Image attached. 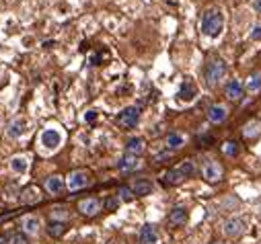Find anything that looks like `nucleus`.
<instances>
[{"instance_id": "nucleus-14", "label": "nucleus", "mask_w": 261, "mask_h": 244, "mask_svg": "<svg viewBox=\"0 0 261 244\" xmlns=\"http://www.w3.org/2000/svg\"><path fill=\"white\" fill-rule=\"evenodd\" d=\"M161 240V234H159V228L154 224H144L140 228V242L142 244H159Z\"/></svg>"}, {"instance_id": "nucleus-38", "label": "nucleus", "mask_w": 261, "mask_h": 244, "mask_svg": "<svg viewBox=\"0 0 261 244\" xmlns=\"http://www.w3.org/2000/svg\"><path fill=\"white\" fill-rule=\"evenodd\" d=\"M216 244H224V242H216Z\"/></svg>"}, {"instance_id": "nucleus-5", "label": "nucleus", "mask_w": 261, "mask_h": 244, "mask_svg": "<svg viewBox=\"0 0 261 244\" xmlns=\"http://www.w3.org/2000/svg\"><path fill=\"white\" fill-rule=\"evenodd\" d=\"M115 121H117V126L123 128V130H132V128H136V124L140 121V107H136V105L125 107L123 111H119V115H117Z\"/></svg>"}, {"instance_id": "nucleus-23", "label": "nucleus", "mask_w": 261, "mask_h": 244, "mask_svg": "<svg viewBox=\"0 0 261 244\" xmlns=\"http://www.w3.org/2000/svg\"><path fill=\"white\" fill-rule=\"evenodd\" d=\"M261 134V121L259 119H251V121H247V124L243 126V136L245 138H257Z\"/></svg>"}, {"instance_id": "nucleus-36", "label": "nucleus", "mask_w": 261, "mask_h": 244, "mask_svg": "<svg viewBox=\"0 0 261 244\" xmlns=\"http://www.w3.org/2000/svg\"><path fill=\"white\" fill-rule=\"evenodd\" d=\"M0 244H11V238L9 236H0Z\"/></svg>"}, {"instance_id": "nucleus-11", "label": "nucleus", "mask_w": 261, "mask_h": 244, "mask_svg": "<svg viewBox=\"0 0 261 244\" xmlns=\"http://www.w3.org/2000/svg\"><path fill=\"white\" fill-rule=\"evenodd\" d=\"M9 170H11L15 176L27 174V170H29V156H27V154H15V156L9 160Z\"/></svg>"}, {"instance_id": "nucleus-31", "label": "nucleus", "mask_w": 261, "mask_h": 244, "mask_svg": "<svg viewBox=\"0 0 261 244\" xmlns=\"http://www.w3.org/2000/svg\"><path fill=\"white\" fill-rule=\"evenodd\" d=\"M9 238H11V244H29V236L23 232H15Z\"/></svg>"}, {"instance_id": "nucleus-28", "label": "nucleus", "mask_w": 261, "mask_h": 244, "mask_svg": "<svg viewBox=\"0 0 261 244\" xmlns=\"http://www.w3.org/2000/svg\"><path fill=\"white\" fill-rule=\"evenodd\" d=\"M117 197L121 199V203H129V201H134V199H136V193L132 191V187H119Z\"/></svg>"}, {"instance_id": "nucleus-34", "label": "nucleus", "mask_w": 261, "mask_h": 244, "mask_svg": "<svg viewBox=\"0 0 261 244\" xmlns=\"http://www.w3.org/2000/svg\"><path fill=\"white\" fill-rule=\"evenodd\" d=\"M95 119H97V111H95V109H91V111L85 113V121H89V124H93Z\"/></svg>"}, {"instance_id": "nucleus-2", "label": "nucleus", "mask_w": 261, "mask_h": 244, "mask_svg": "<svg viewBox=\"0 0 261 244\" xmlns=\"http://www.w3.org/2000/svg\"><path fill=\"white\" fill-rule=\"evenodd\" d=\"M64 144V132L58 124H47L39 134V146L43 152H56Z\"/></svg>"}, {"instance_id": "nucleus-19", "label": "nucleus", "mask_w": 261, "mask_h": 244, "mask_svg": "<svg viewBox=\"0 0 261 244\" xmlns=\"http://www.w3.org/2000/svg\"><path fill=\"white\" fill-rule=\"evenodd\" d=\"M152 182L148 180V178H136L134 180V185H132V191L136 193V197H146V195H150L152 193Z\"/></svg>"}, {"instance_id": "nucleus-37", "label": "nucleus", "mask_w": 261, "mask_h": 244, "mask_svg": "<svg viewBox=\"0 0 261 244\" xmlns=\"http://www.w3.org/2000/svg\"><path fill=\"white\" fill-rule=\"evenodd\" d=\"M259 214H261V203H259Z\"/></svg>"}, {"instance_id": "nucleus-40", "label": "nucleus", "mask_w": 261, "mask_h": 244, "mask_svg": "<svg viewBox=\"0 0 261 244\" xmlns=\"http://www.w3.org/2000/svg\"><path fill=\"white\" fill-rule=\"evenodd\" d=\"M167 244H169V242H167Z\"/></svg>"}, {"instance_id": "nucleus-4", "label": "nucleus", "mask_w": 261, "mask_h": 244, "mask_svg": "<svg viewBox=\"0 0 261 244\" xmlns=\"http://www.w3.org/2000/svg\"><path fill=\"white\" fill-rule=\"evenodd\" d=\"M224 76H226V64L222 62L220 57L208 62V66H206V82H208V86L220 84L224 80Z\"/></svg>"}, {"instance_id": "nucleus-3", "label": "nucleus", "mask_w": 261, "mask_h": 244, "mask_svg": "<svg viewBox=\"0 0 261 244\" xmlns=\"http://www.w3.org/2000/svg\"><path fill=\"white\" fill-rule=\"evenodd\" d=\"M91 185V172L85 170V168H79V170H72L68 176H66V191L74 193V191H81L85 187Z\"/></svg>"}, {"instance_id": "nucleus-9", "label": "nucleus", "mask_w": 261, "mask_h": 244, "mask_svg": "<svg viewBox=\"0 0 261 244\" xmlns=\"http://www.w3.org/2000/svg\"><path fill=\"white\" fill-rule=\"evenodd\" d=\"M202 174L208 182H220L222 180V174H224V168L220 162L216 160H208L204 166H202Z\"/></svg>"}, {"instance_id": "nucleus-7", "label": "nucleus", "mask_w": 261, "mask_h": 244, "mask_svg": "<svg viewBox=\"0 0 261 244\" xmlns=\"http://www.w3.org/2000/svg\"><path fill=\"white\" fill-rule=\"evenodd\" d=\"M41 230H43V222H41L39 216H35V214H27V216L21 218V232H23V234L35 238V236L41 234Z\"/></svg>"}, {"instance_id": "nucleus-18", "label": "nucleus", "mask_w": 261, "mask_h": 244, "mask_svg": "<svg viewBox=\"0 0 261 244\" xmlns=\"http://www.w3.org/2000/svg\"><path fill=\"white\" fill-rule=\"evenodd\" d=\"M146 150V140L140 138V136H134V138H129L127 144H125V152L127 154H134V156H142Z\"/></svg>"}, {"instance_id": "nucleus-17", "label": "nucleus", "mask_w": 261, "mask_h": 244, "mask_svg": "<svg viewBox=\"0 0 261 244\" xmlns=\"http://www.w3.org/2000/svg\"><path fill=\"white\" fill-rule=\"evenodd\" d=\"M187 220H189V211L183 205H177L169 211V224H173V226H185Z\"/></svg>"}, {"instance_id": "nucleus-10", "label": "nucleus", "mask_w": 261, "mask_h": 244, "mask_svg": "<svg viewBox=\"0 0 261 244\" xmlns=\"http://www.w3.org/2000/svg\"><path fill=\"white\" fill-rule=\"evenodd\" d=\"M101 209H103V203L97 197H87V199H81L79 201V211L85 218H95V216L101 214Z\"/></svg>"}, {"instance_id": "nucleus-25", "label": "nucleus", "mask_w": 261, "mask_h": 244, "mask_svg": "<svg viewBox=\"0 0 261 244\" xmlns=\"http://www.w3.org/2000/svg\"><path fill=\"white\" fill-rule=\"evenodd\" d=\"M66 222H56V220H51L49 224H47V234L51 236V238H60V236H64L66 234Z\"/></svg>"}, {"instance_id": "nucleus-1", "label": "nucleus", "mask_w": 261, "mask_h": 244, "mask_svg": "<svg viewBox=\"0 0 261 244\" xmlns=\"http://www.w3.org/2000/svg\"><path fill=\"white\" fill-rule=\"evenodd\" d=\"M200 29L206 37H220L222 31H224V15L220 9H208L202 17V23H200Z\"/></svg>"}, {"instance_id": "nucleus-15", "label": "nucleus", "mask_w": 261, "mask_h": 244, "mask_svg": "<svg viewBox=\"0 0 261 244\" xmlns=\"http://www.w3.org/2000/svg\"><path fill=\"white\" fill-rule=\"evenodd\" d=\"M142 166V160L140 156H134V154H123L119 160H117V168L123 170V172H129V170H136Z\"/></svg>"}, {"instance_id": "nucleus-22", "label": "nucleus", "mask_w": 261, "mask_h": 244, "mask_svg": "<svg viewBox=\"0 0 261 244\" xmlns=\"http://www.w3.org/2000/svg\"><path fill=\"white\" fill-rule=\"evenodd\" d=\"M21 203H25V205H31V203H37L39 199H41V191L37 189V187H27V189H23L21 191Z\"/></svg>"}, {"instance_id": "nucleus-29", "label": "nucleus", "mask_w": 261, "mask_h": 244, "mask_svg": "<svg viewBox=\"0 0 261 244\" xmlns=\"http://www.w3.org/2000/svg\"><path fill=\"white\" fill-rule=\"evenodd\" d=\"M179 170L183 172V176H185V178H189V176H193V174H195V162H193V160H183V162H181V166H179Z\"/></svg>"}, {"instance_id": "nucleus-6", "label": "nucleus", "mask_w": 261, "mask_h": 244, "mask_svg": "<svg viewBox=\"0 0 261 244\" xmlns=\"http://www.w3.org/2000/svg\"><path fill=\"white\" fill-rule=\"evenodd\" d=\"M222 232L226 238H241L247 232V220L241 216H232L222 224Z\"/></svg>"}, {"instance_id": "nucleus-8", "label": "nucleus", "mask_w": 261, "mask_h": 244, "mask_svg": "<svg viewBox=\"0 0 261 244\" xmlns=\"http://www.w3.org/2000/svg\"><path fill=\"white\" fill-rule=\"evenodd\" d=\"M29 132V119L27 117H15L11 124L7 126V138L11 140H21L25 134Z\"/></svg>"}, {"instance_id": "nucleus-27", "label": "nucleus", "mask_w": 261, "mask_h": 244, "mask_svg": "<svg viewBox=\"0 0 261 244\" xmlns=\"http://www.w3.org/2000/svg\"><path fill=\"white\" fill-rule=\"evenodd\" d=\"M49 216H51V220H56V222H66V220L70 218V211L64 207V205H56V207L49 209Z\"/></svg>"}, {"instance_id": "nucleus-13", "label": "nucleus", "mask_w": 261, "mask_h": 244, "mask_svg": "<svg viewBox=\"0 0 261 244\" xmlns=\"http://www.w3.org/2000/svg\"><path fill=\"white\" fill-rule=\"evenodd\" d=\"M177 97L183 103H191L195 97H198V86H195V82H191V80H183L179 90H177Z\"/></svg>"}, {"instance_id": "nucleus-39", "label": "nucleus", "mask_w": 261, "mask_h": 244, "mask_svg": "<svg viewBox=\"0 0 261 244\" xmlns=\"http://www.w3.org/2000/svg\"><path fill=\"white\" fill-rule=\"evenodd\" d=\"M0 195H3V191H0Z\"/></svg>"}, {"instance_id": "nucleus-20", "label": "nucleus", "mask_w": 261, "mask_h": 244, "mask_svg": "<svg viewBox=\"0 0 261 244\" xmlns=\"http://www.w3.org/2000/svg\"><path fill=\"white\" fill-rule=\"evenodd\" d=\"M226 97L230 99V101H241L243 99V93H245V86H243V82L241 80H230L228 84H226Z\"/></svg>"}, {"instance_id": "nucleus-32", "label": "nucleus", "mask_w": 261, "mask_h": 244, "mask_svg": "<svg viewBox=\"0 0 261 244\" xmlns=\"http://www.w3.org/2000/svg\"><path fill=\"white\" fill-rule=\"evenodd\" d=\"M119 203H121V199H119L117 195H113V197H109V199L103 203V207H105V209H109V211H113V209H117V207H119Z\"/></svg>"}, {"instance_id": "nucleus-16", "label": "nucleus", "mask_w": 261, "mask_h": 244, "mask_svg": "<svg viewBox=\"0 0 261 244\" xmlns=\"http://www.w3.org/2000/svg\"><path fill=\"white\" fill-rule=\"evenodd\" d=\"M228 117V107L222 105V103H216L208 109V119H210V124H222V121H226Z\"/></svg>"}, {"instance_id": "nucleus-24", "label": "nucleus", "mask_w": 261, "mask_h": 244, "mask_svg": "<svg viewBox=\"0 0 261 244\" xmlns=\"http://www.w3.org/2000/svg\"><path fill=\"white\" fill-rule=\"evenodd\" d=\"M185 142H187V138L183 134H179V132H173V134L167 136V148L169 150H179V148L185 146Z\"/></svg>"}, {"instance_id": "nucleus-26", "label": "nucleus", "mask_w": 261, "mask_h": 244, "mask_svg": "<svg viewBox=\"0 0 261 244\" xmlns=\"http://www.w3.org/2000/svg\"><path fill=\"white\" fill-rule=\"evenodd\" d=\"M245 88H247V93L257 95V93L261 90V72L251 74V76H249V80H247V84H245Z\"/></svg>"}, {"instance_id": "nucleus-30", "label": "nucleus", "mask_w": 261, "mask_h": 244, "mask_svg": "<svg viewBox=\"0 0 261 244\" xmlns=\"http://www.w3.org/2000/svg\"><path fill=\"white\" fill-rule=\"evenodd\" d=\"M222 152H224L226 156L234 158V156L239 154V144H237V142H224V146H222Z\"/></svg>"}, {"instance_id": "nucleus-12", "label": "nucleus", "mask_w": 261, "mask_h": 244, "mask_svg": "<svg viewBox=\"0 0 261 244\" xmlns=\"http://www.w3.org/2000/svg\"><path fill=\"white\" fill-rule=\"evenodd\" d=\"M45 191L49 195H62L66 191V178L60 176V174H51L45 178Z\"/></svg>"}, {"instance_id": "nucleus-35", "label": "nucleus", "mask_w": 261, "mask_h": 244, "mask_svg": "<svg viewBox=\"0 0 261 244\" xmlns=\"http://www.w3.org/2000/svg\"><path fill=\"white\" fill-rule=\"evenodd\" d=\"M251 9H253L255 13L261 15V0H253V3H251Z\"/></svg>"}, {"instance_id": "nucleus-33", "label": "nucleus", "mask_w": 261, "mask_h": 244, "mask_svg": "<svg viewBox=\"0 0 261 244\" xmlns=\"http://www.w3.org/2000/svg\"><path fill=\"white\" fill-rule=\"evenodd\" d=\"M249 39H251V41H261V25H259V23L251 27V33H249Z\"/></svg>"}, {"instance_id": "nucleus-21", "label": "nucleus", "mask_w": 261, "mask_h": 244, "mask_svg": "<svg viewBox=\"0 0 261 244\" xmlns=\"http://www.w3.org/2000/svg\"><path fill=\"white\" fill-rule=\"evenodd\" d=\"M163 180H165V185L175 187V185H181V182L185 180V176H183V172H181V170H179V166H177V168L167 170V172H165V176H163Z\"/></svg>"}]
</instances>
